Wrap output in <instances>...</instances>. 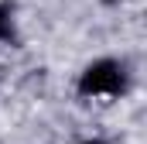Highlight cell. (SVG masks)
<instances>
[{
	"label": "cell",
	"mask_w": 147,
	"mask_h": 144,
	"mask_svg": "<svg viewBox=\"0 0 147 144\" xmlns=\"http://www.w3.org/2000/svg\"><path fill=\"white\" fill-rule=\"evenodd\" d=\"M82 144H103V141H82Z\"/></svg>",
	"instance_id": "cell-3"
},
{
	"label": "cell",
	"mask_w": 147,
	"mask_h": 144,
	"mask_svg": "<svg viewBox=\"0 0 147 144\" xmlns=\"http://www.w3.org/2000/svg\"><path fill=\"white\" fill-rule=\"evenodd\" d=\"M123 65L113 58H99L92 65H86L82 79H79V93L82 96H103V93H120L123 89Z\"/></svg>",
	"instance_id": "cell-1"
},
{
	"label": "cell",
	"mask_w": 147,
	"mask_h": 144,
	"mask_svg": "<svg viewBox=\"0 0 147 144\" xmlns=\"http://www.w3.org/2000/svg\"><path fill=\"white\" fill-rule=\"evenodd\" d=\"M106 3H116V0H106Z\"/></svg>",
	"instance_id": "cell-4"
},
{
	"label": "cell",
	"mask_w": 147,
	"mask_h": 144,
	"mask_svg": "<svg viewBox=\"0 0 147 144\" xmlns=\"http://www.w3.org/2000/svg\"><path fill=\"white\" fill-rule=\"evenodd\" d=\"M14 38V14L7 3H0V41H10Z\"/></svg>",
	"instance_id": "cell-2"
}]
</instances>
